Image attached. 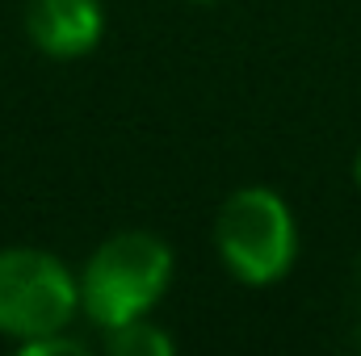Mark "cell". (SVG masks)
Here are the masks:
<instances>
[{
	"label": "cell",
	"instance_id": "1",
	"mask_svg": "<svg viewBox=\"0 0 361 356\" xmlns=\"http://www.w3.org/2000/svg\"><path fill=\"white\" fill-rule=\"evenodd\" d=\"M173 248L152 231H118L97 243L80 276V314L109 331L130 319H147L173 285Z\"/></svg>",
	"mask_w": 361,
	"mask_h": 356
},
{
	"label": "cell",
	"instance_id": "2",
	"mask_svg": "<svg viewBox=\"0 0 361 356\" xmlns=\"http://www.w3.org/2000/svg\"><path fill=\"white\" fill-rule=\"evenodd\" d=\"M214 252L240 285H273L298 260V222L269 184L235 189L214 218Z\"/></svg>",
	"mask_w": 361,
	"mask_h": 356
},
{
	"label": "cell",
	"instance_id": "3",
	"mask_svg": "<svg viewBox=\"0 0 361 356\" xmlns=\"http://www.w3.org/2000/svg\"><path fill=\"white\" fill-rule=\"evenodd\" d=\"M80 314V276L47 248H0V336L30 344L68 331Z\"/></svg>",
	"mask_w": 361,
	"mask_h": 356
},
{
	"label": "cell",
	"instance_id": "4",
	"mask_svg": "<svg viewBox=\"0 0 361 356\" xmlns=\"http://www.w3.org/2000/svg\"><path fill=\"white\" fill-rule=\"evenodd\" d=\"M25 34L47 59H85L105 38V4L101 0H30Z\"/></svg>",
	"mask_w": 361,
	"mask_h": 356
},
{
	"label": "cell",
	"instance_id": "5",
	"mask_svg": "<svg viewBox=\"0 0 361 356\" xmlns=\"http://www.w3.org/2000/svg\"><path fill=\"white\" fill-rule=\"evenodd\" d=\"M101 336H105V352L114 356H173L177 352V340L164 327H156L152 314L147 319H130L122 327H109Z\"/></svg>",
	"mask_w": 361,
	"mask_h": 356
},
{
	"label": "cell",
	"instance_id": "6",
	"mask_svg": "<svg viewBox=\"0 0 361 356\" xmlns=\"http://www.w3.org/2000/svg\"><path fill=\"white\" fill-rule=\"evenodd\" d=\"M17 352H21V356H85V352H89V344H85V340H76V336H72V327H68V331L38 336V340H30V344H17Z\"/></svg>",
	"mask_w": 361,
	"mask_h": 356
},
{
	"label": "cell",
	"instance_id": "7",
	"mask_svg": "<svg viewBox=\"0 0 361 356\" xmlns=\"http://www.w3.org/2000/svg\"><path fill=\"white\" fill-rule=\"evenodd\" d=\"M353 180H357V189H361V147H357V155H353Z\"/></svg>",
	"mask_w": 361,
	"mask_h": 356
},
{
	"label": "cell",
	"instance_id": "8",
	"mask_svg": "<svg viewBox=\"0 0 361 356\" xmlns=\"http://www.w3.org/2000/svg\"><path fill=\"white\" fill-rule=\"evenodd\" d=\"M357 285H361V256H357Z\"/></svg>",
	"mask_w": 361,
	"mask_h": 356
},
{
	"label": "cell",
	"instance_id": "9",
	"mask_svg": "<svg viewBox=\"0 0 361 356\" xmlns=\"http://www.w3.org/2000/svg\"><path fill=\"white\" fill-rule=\"evenodd\" d=\"M193 4H214V0H193Z\"/></svg>",
	"mask_w": 361,
	"mask_h": 356
}]
</instances>
